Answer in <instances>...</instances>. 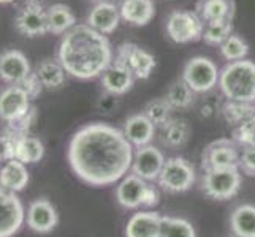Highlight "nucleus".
<instances>
[{"label":"nucleus","instance_id":"nucleus-1","mask_svg":"<svg viewBox=\"0 0 255 237\" xmlns=\"http://www.w3.org/2000/svg\"><path fill=\"white\" fill-rule=\"evenodd\" d=\"M133 154V146L122 135V130L92 122L72 136L67 158L80 180L92 187H107L128 174Z\"/></svg>","mask_w":255,"mask_h":237},{"label":"nucleus","instance_id":"nucleus-2","mask_svg":"<svg viewBox=\"0 0 255 237\" xmlns=\"http://www.w3.org/2000/svg\"><path fill=\"white\" fill-rule=\"evenodd\" d=\"M113 59L108 38L87 24H76L62 35L57 46V60L65 73L81 81L100 78Z\"/></svg>","mask_w":255,"mask_h":237},{"label":"nucleus","instance_id":"nucleus-3","mask_svg":"<svg viewBox=\"0 0 255 237\" xmlns=\"http://www.w3.org/2000/svg\"><path fill=\"white\" fill-rule=\"evenodd\" d=\"M219 89L227 100L255 103V64L251 60L227 64L219 75Z\"/></svg>","mask_w":255,"mask_h":237},{"label":"nucleus","instance_id":"nucleus-4","mask_svg":"<svg viewBox=\"0 0 255 237\" xmlns=\"http://www.w3.org/2000/svg\"><path fill=\"white\" fill-rule=\"evenodd\" d=\"M241 188V171L240 168L211 169L203 171L201 177V190L216 201H227L238 195Z\"/></svg>","mask_w":255,"mask_h":237},{"label":"nucleus","instance_id":"nucleus-5","mask_svg":"<svg viewBox=\"0 0 255 237\" xmlns=\"http://www.w3.org/2000/svg\"><path fill=\"white\" fill-rule=\"evenodd\" d=\"M197 180L193 164L182 157H171L165 161L159 175V187L168 193H186Z\"/></svg>","mask_w":255,"mask_h":237},{"label":"nucleus","instance_id":"nucleus-6","mask_svg":"<svg viewBox=\"0 0 255 237\" xmlns=\"http://www.w3.org/2000/svg\"><path fill=\"white\" fill-rule=\"evenodd\" d=\"M205 22L195 11L176 10L166 17V35L176 45H186L203 38Z\"/></svg>","mask_w":255,"mask_h":237},{"label":"nucleus","instance_id":"nucleus-7","mask_svg":"<svg viewBox=\"0 0 255 237\" xmlns=\"http://www.w3.org/2000/svg\"><path fill=\"white\" fill-rule=\"evenodd\" d=\"M113 62L128 70L135 79H149L155 68V57L136 43L119 45Z\"/></svg>","mask_w":255,"mask_h":237},{"label":"nucleus","instance_id":"nucleus-8","mask_svg":"<svg viewBox=\"0 0 255 237\" xmlns=\"http://www.w3.org/2000/svg\"><path fill=\"white\" fill-rule=\"evenodd\" d=\"M217 65L211 59L197 56L192 57L182 70V79L195 93H206L219 84Z\"/></svg>","mask_w":255,"mask_h":237},{"label":"nucleus","instance_id":"nucleus-9","mask_svg":"<svg viewBox=\"0 0 255 237\" xmlns=\"http://www.w3.org/2000/svg\"><path fill=\"white\" fill-rule=\"evenodd\" d=\"M240 166V146L233 139H217L201 152V169H225Z\"/></svg>","mask_w":255,"mask_h":237},{"label":"nucleus","instance_id":"nucleus-10","mask_svg":"<svg viewBox=\"0 0 255 237\" xmlns=\"http://www.w3.org/2000/svg\"><path fill=\"white\" fill-rule=\"evenodd\" d=\"M25 222V210L16 193L0 187V237H13Z\"/></svg>","mask_w":255,"mask_h":237},{"label":"nucleus","instance_id":"nucleus-11","mask_svg":"<svg viewBox=\"0 0 255 237\" xmlns=\"http://www.w3.org/2000/svg\"><path fill=\"white\" fill-rule=\"evenodd\" d=\"M165 155L160 149L149 144L139 147L133 154V161H131L130 172L141 177L146 182L159 180V175L165 166Z\"/></svg>","mask_w":255,"mask_h":237},{"label":"nucleus","instance_id":"nucleus-12","mask_svg":"<svg viewBox=\"0 0 255 237\" xmlns=\"http://www.w3.org/2000/svg\"><path fill=\"white\" fill-rule=\"evenodd\" d=\"M30 108V96L21 85H8L0 92V119L6 125L22 119Z\"/></svg>","mask_w":255,"mask_h":237},{"label":"nucleus","instance_id":"nucleus-13","mask_svg":"<svg viewBox=\"0 0 255 237\" xmlns=\"http://www.w3.org/2000/svg\"><path fill=\"white\" fill-rule=\"evenodd\" d=\"M25 223L37 234H49L59 225V214L46 198L32 201L25 212Z\"/></svg>","mask_w":255,"mask_h":237},{"label":"nucleus","instance_id":"nucleus-14","mask_svg":"<svg viewBox=\"0 0 255 237\" xmlns=\"http://www.w3.org/2000/svg\"><path fill=\"white\" fill-rule=\"evenodd\" d=\"M151 183L143 180L135 174H127L124 179L118 182L116 187V201L121 207L127 210H135L144 206V199Z\"/></svg>","mask_w":255,"mask_h":237},{"label":"nucleus","instance_id":"nucleus-15","mask_svg":"<svg viewBox=\"0 0 255 237\" xmlns=\"http://www.w3.org/2000/svg\"><path fill=\"white\" fill-rule=\"evenodd\" d=\"M30 73V62L21 51L8 49L0 54V79L3 82L21 85Z\"/></svg>","mask_w":255,"mask_h":237},{"label":"nucleus","instance_id":"nucleus-16","mask_svg":"<svg viewBox=\"0 0 255 237\" xmlns=\"http://www.w3.org/2000/svg\"><path fill=\"white\" fill-rule=\"evenodd\" d=\"M14 29L27 38L43 37L49 33L46 8L24 5L14 16Z\"/></svg>","mask_w":255,"mask_h":237},{"label":"nucleus","instance_id":"nucleus-17","mask_svg":"<svg viewBox=\"0 0 255 237\" xmlns=\"http://www.w3.org/2000/svg\"><path fill=\"white\" fill-rule=\"evenodd\" d=\"M121 21L119 6L108 0L99 2L86 17V24L102 35H110L118 29Z\"/></svg>","mask_w":255,"mask_h":237},{"label":"nucleus","instance_id":"nucleus-18","mask_svg":"<svg viewBox=\"0 0 255 237\" xmlns=\"http://www.w3.org/2000/svg\"><path fill=\"white\" fill-rule=\"evenodd\" d=\"M122 135L135 149L149 146L155 136V125L149 120L143 112L133 114L126 119L122 127Z\"/></svg>","mask_w":255,"mask_h":237},{"label":"nucleus","instance_id":"nucleus-19","mask_svg":"<svg viewBox=\"0 0 255 237\" xmlns=\"http://www.w3.org/2000/svg\"><path fill=\"white\" fill-rule=\"evenodd\" d=\"M119 13L121 19L136 27H143L154 19L155 6L152 0H121Z\"/></svg>","mask_w":255,"mask_h":237},{"label":"nucleus","instance_id":"nucleus-20","mask_svg":"<svg viewBox=\"0 0 255 237\" xmlns=\"http://www.w3.org/2000/svg\"><path fill=\"white\" fill-rule=\"evenodd\" d=\"M160 225L157 212H135L126 225V237H160Z\"/></svg>","mask_w":255,"mask_h":237},{"label":"nucleus","instance_id":"nucleus-21","mask_svg":"<svg viewBox=\"0 0 255 237\" xmlns=\"http://www.w3.org/2000/svg\"><path fill=\"white\" fill-rule=\"evenodd\" d=\"M100 82H102L103 90L107 93L119 96V95L127 93L131 87H133L135 78L128 70L113 62L100 76Z\"/></svg>","mask_w":255,"mask_h":237},{"label":"nucleus","instance_id":"nucleus-22","mask_svg":"<svg viewBox=\"0 0 255 237\" xmlns=\"http://www.w3.org/2000/svg\"><path fill=\"white\" fill-rule=\"evenodd\" d=\"M195 13L205 24L233 21L235 0H198Z\"/></svg>","mask_w":255,"mask_h":237},{"label":"nucleus","instance_id":"nucleus-23","mask_svg":"<svg viewBox=\"0 0 255 237\" xmlns=\"http://www.w3.org/2000/svg\"><path fill=\"white\" fill-rule=\"evenodd\" d=\"M30 177H29V169L27 164H24L17 160L6 161L2 169H0V187L3 190L19 193L25 187H27Z\"/></svg>","mask_w":255,"mask_h":237},{"label":"nucleus","instance_id":"nucleus-24","mask_svg":"<svg viewBox=\"0 0 255 237\" xmlns=\"http://www.w3.org/2000/svg\"><path fill=\"white\" fill-rule=\"evenodd\" d=\"M11 138L14 141V160L24 164H33L45 157V146L37 136L21 135Z\"/></svg>","mask_w":255,"mask_h":237},{"label":"nucleus","instance_id":"nucleus-25","mask_svg":"<svg viewBox=\"0 0 255 237\" xmlns=\"http://www.w3.org/2000/svg\"><path fill=\"white\" fill-rule=\"evenodd\" d=\"M192 130L187 120L184 119H170L165 125L160 127V141L170 149L184 147L190 139Z\"/></svg>","mask_w":255,"mask_h":237},{"label":"nucleus","instance_id":"nucleus-26","mask_svg":"<svg viewBox=\"0 0 255 237\" xmlns=\"http://www.w3.org/2000/svg\"><path fill=\"white\" fill-rule=\"evenodd\" d=\"M48 30L52 35H64L76 25V17L72 8L65 3H52L46 8Z\"/></svg>","mask_w":255,"mask_h":237},{"label":"nucleus","instance_id":"nucleus-27","mask_svg":"<svg viewBox=\"0 0 255 237\" xmlns=\"http://www.w3.org/2000/svg\"><path fill=\"white\" fill-rule=\"evenodd\" d=\"M35 75L38 76L41 85L48 90L60 89L65 84V70L57 59H43L35 68Z\"/></svg>","mask_w":255,"mask_h":237},{"label":"nucleus","instance_id":"nucleus-28","mask_svg":"<svg viewBox=\"0 0 255 237\" xmlns=\"http://www.w3.org/2000/svg\"><path fill=\"white\" fill-rule=\"evenodd\" d=\"M230 230L235 237H255V206L236 207L230 215Z\"/></svg>","mask_w":255,"mask_h":237},{"label":"nucleus","instance_id":"nucleus-29","mask_svg":"<svg viewBox=\"0 0 255 237\" xmlns=\"http://www.w3.org/2000/svg\"><path fill=\"white\" fill-rule=\"evenodd\" d=\"M165 98L170 103V106L173 109H187L192 106L193 100H195V92H193L186 84V81L181 78V79H176L168 87V92H166Z\"/></svg>","mask_w":255,"mask_h":237},{"label":"nucleus","instance_id":"nucleus-30","mask_svg":"<svg viewBox=\"0 0 255 237\" xmlns=\"http://www.w3.org/2000/svg\"><path fill=\"white\" fill-rule=\"evenodd\" d=\"M222 116L230 125H241L243 122L255 116V103L227 100L222 104Z\"/></svg>","mask_w":255,"mask_h":237},{"label":"nucleus","instance_id":"nucleus-31","mask_svg":"<svg viewBox=\"0 0 255 237\" xmlns=\"http://www.w3.org/2000/svg\"><path fill=\"white\" fill-rule=\"evenodd\" d=\"M160 237H197L193 225L179 217H162Z\"/></svg>","mask_w":255,"mask_h":237},{"label":"nucleus","instance_id":"nucleus-32","mask_svg":"<svg viewBox=\"0 0 255 237\" xmlns=\"http://www.w3.org/2000/svg\"><path fill=\"white\" fill-rule=\"evenodd\" d=\"M171 112H173V108L170 106V103L166 101V98L151 100L144 106V111H143V114L152 122L155 128H160L162 125H165L166 122L171 119Z\"/></svg>","mask_w":255,"mask_h":237},{"label":"nucleus","instance_id":"nucleus-33","mask_svg":"<svg viewBox=\"0 0 255 237\" xmlns=\"http://www.w3.org/2000/svg\"><path fill=\"white\" fill-rule=\"evenodd\" d=\"M232 32H233L232 21L209 22L205 24V32L201 40H205V43H208L211 46H221L230 35H233Z\"/></svg>","mask_w":255,"mask_h":237},{"label":"nucleus","instance_id":"nucleus-34","mask_svg":"<svg viewBox=\"0 0 255 237\" xmlns=\"http://www.w3.org/2000/svg\"><path fill=\"white\" fill-rule=\"evenodd\" d=\"M221 54L228 62H238V60H244V57L249 52V45L246 43L238 35H230L221 46Z\"/></svg>","mask_w":255,"mask_h":237},{"label":"nucleus","instance_id":"nucleus-35","mask_svg":"<svg viewBox=\"0 0 255 237\" xmlns=\"http://www.w3.org/2000/svg\"><path fill=\"white\" fill-rule=\"evenodd\" d=\"M233 141L240 147H255V116L236 127Z\"/></svg>","mask_w":255,"mask_h":237},{"label":"nucleus","instance_id":"nucleus-36","mask_svg":"<svg viewBox=\"0 0 255 237\" xmlns=\"http://www.w3.org/2000/svg\"><path fill=\"white\" fill-rule=\"evenodd\" d=\"M35 120H37V108L32 106L30 111L25 114V116L19 120L13 122V124H8L5 133L10 136H21V135H29L30 128L33 127Z\"/></svg>","mask_w":255,"mask_h":237},{"label":"nucleus","instance_id":"nucleus-37","mask_svg":"<svg viewBox=\"0 0 255 237\" xmlns=\"http://www.w3.org/2000/svg\"><path fill=\"white\" fill-rule=\"evenodd\" d=\"M240 171L241 174L255 177V147H240Z\"/></svg>","mask_w":255,"mask_h":237},{"label":"nucleus","instance_id":"nucleus-38","mask_svg":"<svg viewBox=\"0 0 255 237\" xmlns=\"http://www.w3.org/2000/svg\"><path fill=\"white\" fill-rule=\"evenodd\" d=\"M14 158V141L10 135L0 133V163H6Z\"/></svg>","mask_w":255,"mask_h":237},{"label":"nucleus","instance_id":"nucleus-39","mask_svg":"<svg viewBox=\"0 0 255 237\" xmlns=\"http://www.w3.org/2000/svg\"><path fill=\"white\" fill-rule=\"evenodd\" d=\"M21 87L25 90V93H27V95L30 96V100L38 98L40 93L43 92V89H45V87L41 85L38 76L35 75V72L30 73V75L27 76V79H25V81L21 84Z\"/></svg>","mask_w":255,"mask_h":237},{"label":"nucleus","instance_id":"nucleus-40","mask_svg":"<svg viewBox=\"0 0 255 237\" xmlns=\"http://www.w3.org/2000/svg\"><path fill=\"white\" fill-rule=\"evenodd\" d=\"M118 96L116 95H111V93H107L100 96V101H99V108L102 109V112H111L114 109V106H118V101H116Z\"/></svg>","mask_w":255,"mask_h":237},{"label":"nucleus","instance_id":"nucleus-41","mask_svg":"<svg viewBox=\"0 0 255 237\" xmlns=\"http://www.w3.org/2000/svg\"><path fill=\"white\" fill-rule=\"evenodd\" d=\"M25 6H38V8H45L46 0H24Z\"/></svg>","mask_w":255,"mask_h":237},{"label":"nucleus","instance_id":"nucleus-42","mask_svg":"<svg viewBox=\"0 0 255 237\" xmlns=\"http://www.w3.org/2000/svg\"><path fill=\"white\" fill-rule=\"evenodd\" d=\"M14 2V0H0V3H2V5H8V3H13Z\"/></svg>","mask_w":255,"mask_h":237},{"label":"nucleus","instance_id":"nucleus-43","mask_svg":"<svg viewBox=\"0 0 255 237\" xmlns=\"http://www.w3.org/2000/svg\"><path fill=\"white\" fill-rule=\"evenodd\" d=\"M92 2H103V0H92Z\"/></svg>","mask_w":255,"mask_h":237}]
</instances>
